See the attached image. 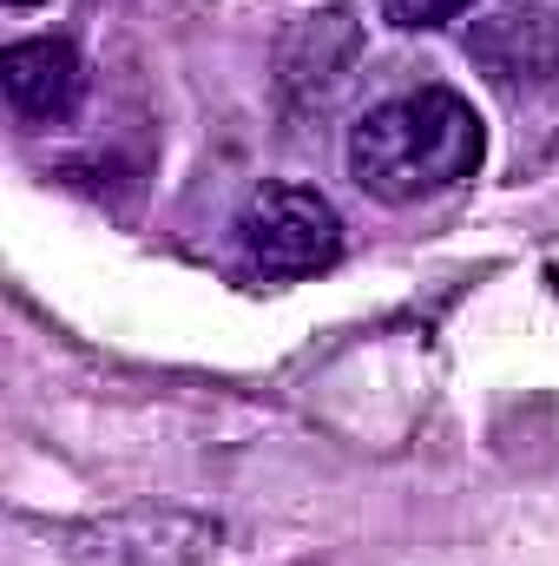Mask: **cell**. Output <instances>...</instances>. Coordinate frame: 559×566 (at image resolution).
Wrapping results in <instances>:
<instances>
[{
    "label": "cell",
    "instance_id": "cell-1",
    "mask_svg": "<svg viewBox=\"0 0 559 566\" xmlns=\"http://www.w3.org/2000/svg\"><path fill=\"white\" fill-rule=\"evenodd\" d=\"M481 158H487L481 113L447 86H421V93H402V99H382L349 133V178L376 205L441 198V191L467 185L481 171Z\"/></svg>",
    "mask_w": 559,
    "mask_h": 566
},
{
    "label": "cell",
    "instance_id": "cell-2",
    "mask_svg": "<svg viewBox=\"0 0 559 566\" xmlns=\"http://www.w3.org/2000/svg\"><path fill=\"white\" fill-rule=\"evenodd\" d=\"M238 251L257 277L271 283H296V277H316L342 258V218L323 191L309 185H257L238 211Z\"/></svg>",
    "mask_w": 559,
    "mask_h": 566
},
{
    "label": "cell",
    "instance_id": "cell-3",
    "mask_svg": "<svg viewBox=\"0 0 559 566\" xmlns=\"http://www.w3.org/2000/svg\"><path fill=\"white\" fill-rule=\"evenodd\" d=\"M73 554L93 566H204L218 560L224 527L198 521L184 507H119L106 521H86L66 534Z\"/></svg>",
    "mask_w": 559,
    "mask_h": 566
},
{
    "label": "cell",
    "instance_id": "cell-4",
    "mask_svg": "<svg viewBox=\"0 0 559 566\" xmlns=\"http://www.w3.org/2000/svg\"><path fill=\"white\" fill-rule=\"evenodd\" d=\"M467 53L474 66L514 93V99H534V93H553L559 86V20L547 7H500V13H481L467 27Z\"/></svg>",
    "mask_w": 559,
    "mask_h": 566
},
{
    "label": "cell",
    "instance_id": "cell-5",
    "mask_svg": "<svg viewBox=\"0 0 559 566\" xmlns=\"http://www.w3.org/2000/svg\"><path fill=\"white\" fill-rule=\"evenodd\" d=\"M0 86L7 106L33 126H66L86 99V66L66 40H13L0 53Z\"/></svg>",
    "mask_w": 559,
    "mask_h": 566
},
{
    "label": "cell",
    "instance_id": "cell-6",
    "mask_svg": "<svg viewBox=\"0 0 559 566\" xmlns=\"http://www.w3.org/2000/svg\"><path fill=\"white\" fill-rule=\"evenodd\" d=\"M362 60V27L349 7H323V13H303L289 33H283V86L289 93H329L356 73Z\"/></svg>",
    "mask_w": 559,
    "mask_h": 566
},
{
    "label": "cell",
    "instance_id": "cell-7",
    "mask_svg": "<svg viewBox=\"0 0 559 566\" xmlns=\"http://www.w3.org/2000/svg\"><path fill=\"white\" fill-rule=\"evenodd\" d=\"M474 0H382V20L402 27V33H428V27H447L461 20Z\"/></svg>",
    "mask_w": 559,
    "mask_h": 566
},
{
    "label": "cell",
    "instance_id": "cell-8",
    "mask_svg": "<svg viewBox=\"0 0 559 566\" xmlns=\"http://www.w3.org/2000/svg\"><path fill=\"white\" fill-rule=\"evenodd\" d=\"M7 7H40V0H7Z\"/></svg>",
    "mask_w": 559,
    "mask_h": 566
}]
</instances>
